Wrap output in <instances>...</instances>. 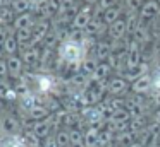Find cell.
I'll list each match as a JSON object with an SVG mask.
<instances>
[{
    "label": "cell",
    "instance_id": "obj_3",
    "mask_svg": "<svg viewBox=\"0 0 160 147\" xmlns=\"http://www.w3.org/2000/svg\"><path fill=\"white\" fill-rule=\"evenodd\" d=\"M138 14H139V21H141V22H145V24L146 22H152V21L160 14L158 2H145Z\"/></svg>",
    "mask_w": 160,
    "mask_h": 147
},
{
    "label": "cell",
    "instance_id": "obj_21",
    "mask_svg": "<svg viewBox=\"0 0 160 147\" xmlns=\"http://www.w3.org/2000/svg\"><path fill=\"white\" fill-rule=\"evenodd\" d=\"M84 145L86 147H98V132L88 130L84 133Z\"/></svg>",
    "mask_w": 160,
    "mask_h": 147
},
{
    "label": "cell",
    "instance_id": "obj_6",
    "mask_svg": "<svg viewBox=\"0 0 160 147\" xmlns=\"http://www.w3.org/2000/svg\"><path fill=\"white\" fill-rule=\"evenodd\" d=\"M152 85H153V80H152V75L146 74L143 77H139L138 80H134L131 84V89L134 94H146V92L152 91Z\"/></svg>",
    "mask_w": 160,
    "mask_h": 147
},
{
    "label": "cell",
    "instance_id": "obj_22",
    "mask_svg": "<svg viewBox=\"0 0 160 147\" xmlns=\"http://www.w3.org/2000/svg\"><path fill=\"white\" fill-rule=\"evenodd\" d=\"M143 3L145 0H124V9L126 12H139Z\"/></svg>",
    "mask_w": 160,
    "mask_h": 147
},
{
    "label": "cell",
    "instance_id": "obj_12",
    "mask_svg": "<svg viewBox=\"0 0 160 147\" xmlns=\"http://www.w3.org/2000/svg\"><path fill=\"white\" fill-rule=\"evenodd\" d=\"M143 63V50H129L128 57H126V70L134 68Z\"/></svg>",
    "mask_w": 160,
    "mask_h": 147
},
{
    "label": "cell",
    "instance_id": "obj_14",
    "mask_svg": "<svg viewBox=\"0 0 160 147\" xmlns=\"http://www.w3.org/2000/svg\"><path fill=\"white\" fill-rule=\"evenodd\" d=\"M114 142L117 144L119 147H129V145H132V144L136 142V133H132V132L119 133V135H115Z\"/></svg>",
    "mask_w": 160,
    "mask_h": 147
},
{
    "label": "cell",
    "instance_id": "obj_19",
    "mask_svg": "<svg viewBox=\"0 0 160 147\" xmlns=\"http://www.w3.org/2000/svg\"><path fill=\"white\" fill-rule=\"evenodd\" d=\"M98 65H100V63H98L97 58H84V60H83V70L91 77V75L95 74V70L98 68Z\"/></svg>",
    "mask_w": 160,
    "mask_h": 147
},
{
    "label": "cell",
    "instance_id": "obj_20",
    "mask_svg": "<svg viewBox=\"0 0 160 147\" xmlns=\"http://www.w3.org/2000/svg\"><path fill=\"white\" fill-rule=\"evenodd\" d=\"M126 24H128V33H132L136 29V26L139 24V14L138 12H128L126 14Z\"/></svg>",
    "mask_w": 160,
    "mask_h": 147
},
{
    "label": "cell",
    "instance_id": "obj_10",
    "mask_svg": "<svg viewBox=\"0 0 160 147\" xmlns=\"http://www.w3.org/2000/svg\"><path fill=\"white\" fill-rule=\"evenodd\" d=\"M110 72H112V67L105 62H102L98 65V68L95 70V74L91 75V80L93 82H107L108 77H110Z\"/></svg>",
    "mask_w": 160,
    "mask_h": 147
},
{
    "label": "cell",
    "instance_id": "obj_33",
    "mask_svg": "<svg viewBox=\"0 0 160 147\" xmlns=\"http://www.w3.org/2000/svg\"><path fill=\"white\" fill-rule=\"evenodd\" d=\"M150 147H160V144H157V145H150Z\"/></svg>",
    "mask_w": 160,
    "mask_h": 147
},
{
    "label": "cell",
    "instance_id": "obj_35",
    "mask_svg": "<svg viewBox=\"0 0 160 147\" xmlns=\"http://www.w3.org/2000/svg\"><path fill=\"white\" fill-rule=\"evenodd\" d=\"M158 68H160V65H158Z\"/></svg>",
    "mask_w": 160,
    "mask_h": 147
},
{
    "label": "cell",
    "instance_id": "obj_24",
    "mask_svg": "<svg viewBox=\"0 0 160 147\" xmlns=\"http://www.w3.org/2000/svg\"><path fill=\"white\" fill-rule=\"evenodd\" d=\"M119 3H121V0H100L98 2V10L105 12V10L112 9V7H117Z\"/></svg>",
    "mask_w": 160,
    "mask_h": 147
},
{
    "label": "cell",
    "instance_id": "obj_1",
    "mask_svg": "<svg viewBox=\"0 0 160 147\" xmlns=\"http://www.w3.org/2000/svg\"><path fill=\"white\" fill-rule=\"evenodd\" d=\"M60 57L69 63H79L81 60H84V46L83 43L78 41H66L60 46Z\"/></svg>",
    "mask_w": 160,
    "mask_h": 147
},
{
    "label": "cell",
    "instance_id": "obj_29",
    "mask_svg": "<svg viewBox=\"0 0 160 147\" xmlns=\"http://www.w3.org/2000/svg\"><path fill=\"white\" fill-rule=\"evenodd\" d=\"M84 2H86L88 5H95V3L98 5V2H100V0H84Z\"/></svg>",
    "mask_w": 160,
    "mask_h": 147
},
{
    "label": "cell",
    "instance_id": "obj_5",
    "mask_svg": "<svg viewBox=\"0 0 160 147\" xmlns=\"http://www.w3.org/2000/svg\"><path fill=\"white\" fill-rule=\"evenodd\" d=\"M128 33V24H126V19H119L115 21L114 24H110L107 29V34L110 36L112 41H121L122 38Z\"/></svg>",
    "mask_w": 160,
    "mask_h": 147
},
{
    "label": "cell",
    "instance_id": "obj_28",
    "mask_svg": "<svg viewBox=\"0 0 160 147\" xmlns=\"http://www.w3.org/2000/svg\"><path fill=\"white\" fill-rule=\"evenodd\" d=\"M9 147H21V144H19L18 140H11V142H9Z\"/></svg>",
    "mask_w": 160,
    "mask_h": 147
},
{
    "label": "cell",
    "instance_id": "obj_26",
    "mask_svg": "<svg viewBox=\"0 0 160 147\" xmlns=\"http://www.w3.org/2000/svg\"><path fill=\"white\" fill-rule=\"evenodd\" d=\"M40 89H42V91H48V89H50V79L48 77H42V79H40Z\"/></svg>",
    "mask_w": 160,
    "mask_h": 147
},
{
    "label": "cell",
    "instance_id": "obj_2",
    "mask_svg": "<svg viewBox=\"0 0 160 147\" xmlns=\"http://www.w3.org/2000/svg\"><path fill=\"white\" fill-rule=\"evenodd\" d=\"M128 89H129V82L124 77H121V75L107 80V94H110V96H121Z\"/></svg>",
    "mask_w": 160,
    "mask_h": 147
},
{
    "label": "cell",
    "instance_id": "obj_9",
    "mask_svg": "<svg viewBox=\"0 0 160 147\" xmlns=\"http://www.w3.org/2000/svg\"><path fill=\"white\" fill-rule=\"evenodd\" d=\"M91 21H93L91 10L90 9H83V10H79V14H78L76 19H74V27H76V29H86V27L90 26Z\"/></svg>",
    "mask_w": 160,
    "mask_h": 147
},
{
    "label": "cell",
    "instance_id": "obj_13",
    "mask_svg": "<svg viewBox=\"0 0 160 147\" xmlns=\"http://www.w3.org/2000/svg\"><path fill=\"white\" fill-rule=\"evenodd\" d=\"M112 55V43L110 41H100L97 44V60H108Z\"/></svg>",
    "mask_w": 160,
    "mask_h": 147
},
{
    "label": "cell",
    "instance_id": "obj_16",
    "mask_svg": "<svg viewBox=\"0 0 160 147\" xmlns=\"http://www.w3.org/2000/svg\"><path fill=\"white\" fill-rule=\"evenodd\" d=\"M131 120V115H129L128 109H114V115L108 120V125H115V123H126Z\"/></svg>",
    "mask_w": 160,
    "mask_h": 147
},
{
    "label": "cell",
    "instance_id": "obj_31",
    "mask_svg": "<svg viewBox=\"0 0 160 147\" xmlns=\"http://www.w3.org/2000/svg\"><path fill=\"white\" fill-rule=\"evenodd\" d=\"M107 147H119V145H117V144L114 142V144H110V145H107Z\"/></svg>",
    "mask_w": 160,
    "mask_h": 147
},
{
    "label": "cell",
    "instance_id": "obj_23",
    "mask_svg": "<svg viewBox=\"0 0 160 147\" xmlns=\"http://www.w3.org/2000/svg\"><path fill=\"white\" fill-rule=\"evenodd\" d=\"M150 33L155 41H160V14L150 22Z\"/></svg>",
    "mask_w": 160,
    "mask_h": 147
},
{
    "label": "cell",
    "instance_id": "obj_4",
    "mask_svg": "<svg viewBox=\"0 0 160 147\" xmlns=\"http://www.w3.org/2000/svg\"><path fill=\"white\" fill-rule=\"evenodd\" d=\"M132 39L136 41V43H139L141 46H146V44H150L152 43V33H150V26L148 24H145V22H141L139 21V24L136 26V29L132 31Z\"/></svg>",
    "mask_w": 160,
    "mask_h": 147
},
{
    "label": "cell",
    "instance_id": "obj_27",
    "mask_svg": "<svg viewBox=\"0 0 160 147\" xmlns=\"http://www.w3.org/2000/svg\"><path fill=\"white\" fill-rule=\"evenodd\" d=\"M152 125H155V128H160V108L153 113V123Z\"/></svg>",
    "mask_w": 160,
    "mask_h": 147
},
{
    "label": "cell",
    "instance_id": "obj_17",
    "mask_svg": "<svg viewBox=\"0 0 160 147\" xmlns=\"http://www.w3.org/2000/svg\"><path fill=\"white\" fill-rule=\"evenodd\" d=\"M105 29H108V27H105L103 21L93 19L90 22V26L86 27V34H102V33H105Z\"/></svg>",
    "mask_w": 160,
    "mask_h": 147
},
{
    "label": "cell",
    "instance_id": "obj_18",
    "mask_svg": "<svg viewBox=\"0 0 160 147\" xmlns=\"http://www.w3.org/2000/svg\"><path fill=\"white\" fill-rule=\"evenodd\" d=\"M146 128V120L143 118H131V122H129V132L136 133L138 135L139 132H143V130Z\"/></svg>",
    "mask_w": 160,
    "mask_h": 147
},
{
    "label": "cell",
    "instance_id": "obj_8",
    "mask_svg": "<svg viewBox=\"0 0 160 147\" xmlns=\"http://www.w3.org/2000/svg\"><path fill=\"white\" fill-rule=\"evenodd\" d=\"M146 74H148V63L143 62L141 65H138V67H134V68H129V70H126L124 74H121V77H124L128 82H134V80H138L139 77H143V75H146Z\"/></svg>",
    "mask_w": 160,
    "mask_h": 147
},
{
    "label": "cell",
    "instance_id": "obj_7",
    "mask_svg": "<svg viewBox=\"0 0 160 147\" xmlns=\"http://www.w3.org/2000/svg\"><path fill=\"white\" fill-rule=\"evenodd\" d=\"M128 99V111L131 115V118H141L143 111H145V106L141 103V98L138 96H131V98H126Z\"/></svg>",
    "mask_w": 160,
    "mask_h": 147
},
{
    "label": "cell",
    "instance_id": "obj_11",
    "mask_svg": "<svg viewBox=\"0 0 160 147\" xmlns=\"http://www.w3.org/2000/svg\"><path fill=\"white\" fill-rule=\"evenodd\" d=\"M122 14H124V9H122L121 5H117V7H112V9L105 10L103 16H102V19H103V22L107 24V26H110V24H114L115 21L122 19L121 17Z\"/></svg>",
    "mask_w": 160,
    "mask_h": 147
},
{
    "label": "cell",
    "instance_id": "obj_15",
    "mask_svg": "<svg viewBox=\"0 0 160 147\" xmlns=\"http://www.w3.org/2000/svg\"><path fill=\"white\" fill-rule=\"evenodd\" d=\"M115 140V133L110 128H105L98 133V147H107L110 144H114Z\"/></svg>",
    "mask_w": 160,
    "mask_h": 147
},
{
    "label": "cell",
    "instance_id": "obj_30",
    "mask_svg": "<svg viewBox=\"0 0 160 147\" xmlns=\"http://www.w3.org/2000/svg\"><path fill=\"white\" fill-rule=\"evenodd\" d=\"M129 147H143V145H141V144H138V142H134L132 145H129Z\"/></svg>",
    "mask_w": 160,
    "mask_h": 147
},
{
    "label": "cell",
    "instance_id": "obj_25",
    "mask_svg": "<svg viewBox=\"0 0 160 147\" xmlns=\"http://www.w3.org/2000/svg\"><path fill=\"white\" fill-rule=\"evenodd\" d=\"M152 80H153L152 91H155L157 94H160V68H155V72L152 74Z\"/></svg>",
    "mask_w": 160,
    "mask_h": 147
},
{
    "label": "cell",
    "instance_id": "obj_34",
    "mask_svg": "<svg viewBox=\"0 0 160 147\" xmlns=\"http://www.w3.org/2000/svg\"><path fill=\"white\" fill-rule=\"evenodd\" d=\"M158 144H160V132H158Z\"/></svg>",
    "mask_w": 160,
    "mask_h": 147
},
{
    "label": "cell",
    "instance_id": "obj_32",
    "mask_svg": "<svg viewBox=\"0 0 160 147\" xmlns=\"http://www.w3.org/2000/svg\"><path fill=\"white\" fill-rule=\"evenodd\" d=\"M146 2H158V0H146Z\"/></svg>",
    "mask_w": 160,
    "mask_h": 147
}]
</instances>
